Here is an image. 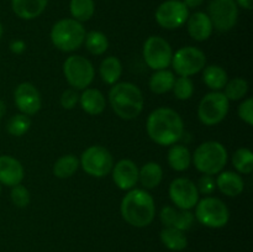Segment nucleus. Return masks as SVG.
Masks as SVG:
<instances>
[{"instance_id": "1", "label": "nucleus", "mask_w": 253, "mask_h": 252, "mask_svg": "<svg viewBox=\"0 0 253 252\" xmlns=\"http://www.w3.org/2000/svg\"><path fill=\"white\" fill-rule=\"evenodd\" d=\"M146 131L148 137L157 145L172 146L184 135V123L174 109L162 106L148 115Z\"/></svg>"}, {"instance_id": "2", "label": "nucleus", "mask_w": 253, "mask_h": 252, "mask_svg": "<svg viewBox=\"0 0 253 252\" xmlns=\"http://www.w3.org/2000/svg\"><path fill=\"white\" fill-rule=\"evenodd\" d=\"M123 219L135 227H146L153 221L156 215V204L152 195L146 189L128 190L120 205Z\"/></svg>"}, {"instance_id": "3", "label": "nucleus", "mask_w": 253, "mask_h": 252, "mask_svg": "<svg viewBox=\"0 0 253 252\" xmlns=\"http://www.w3.org/2000/svg\"><path fill=\"white\" fill-rule=\"evenodd\" d=\"M109 101L119 118L123 120H133L142 113L145 96L136 84L121 82L111 86Z\"/></svg>"}, {"instance_id": "4", "label": "nucleus", "mask_w": 253, "mask_h": 252, "mask_svg": "<svg viewBox=\"0 0 253 252\" xmlns=\"http://www.w3.org/2000/svg\"><path fill=\"white\" fill-rule=\"evenodd\" d=\"M227 150L221 142L217 141H207L198 146L192 155V163L203 174L216 175L227 162Z\"/></svg>"}, {"instance_id": "5", "label": "nucleus", "mask_w": 253, "mask_h": 252, "mask_svg": "<svg viewBox=\"0 0 253 252\" xmlns=\"http://www.w3.org/2000/svg\"><path fill=\"white\" fill-rule=\"evenodd\" d=\"M85 29L74 19H62L52 26L51 41L62 52H73L81 48L85 40Z\"/></svg>"}, {"instance_id": "6", "label": "nucleus", "mask_w": 253, "mask_h": 252, "mask_svg": "<svg viewBox=\"0 0 253 252\" xmlns=\"http://www.w3.org/2000/svg\"><path fill=\"white\" fill-rule=\"evenodd\" d=\"M194 217L204 226L220 229L229 222L230 211L221 199L208 195L197 203Z\"/></svg>"}, {"instance_id": "7", "label": "nucleus", "mask_w": 253, "mask_h": 252, "mask_svg": "<svg viewBox=\"0 0 253 252\" xmlns=\"http://www.w3.org/2000/svg\"><path fill=\"white\" fill-rule=\"evenodd\" d=\"M63 74L69 85L76 90H84L94 81L95 71L88 58L79 54H72L64 61Z\"/></svg>"}, {"instance_id": "8", "label": "nucleus", "mask_w": 253, "mask_h": 252, "mask_svg": "<svg viewBox=\"0 0 253 252\" xmlns=\"http://www.w3.org/2000/svg\"><path fill=\"white\" fill-rule=\"evenodd\" d=\"M79 165L86 174L95 178H103L113 169L114 158L108 148L100 145H94L82 153Z\"/></svg>"}, {"instance_id": "9", "label": "nucleus", "mask_w": 253, "mask_h": 252, "mask_svg": "<svg viewBox=\"0 0 253 252\" xmlns=\"http://www.w3.org/2000/svg\"><path fill=\"white\" fill-rule=\"evenodd\" d=\"M229 109L230 101L222 91H210L198 105V118L204 125L214 126L226 118Z\"/></svg>"}, {"instance_id": "10", "label": "nucleus", "mask_w": 253, "mask_h": 252, "mask_svg": "<svg viewBox=\"0 0 253 252\" xmlns=\"http://www.w3.org/2000/svg\"><path fill=\"white\" fill-rule=\"evenodd\" d=\"M170 66L179 77H192L199 73L207 66V56L198 47L185 46L173 53Z\"/></svg>"}, {"instance_id": "11", "label": "nucleus", "mask_w": 253, "mask_h": 252, "mask_svg": "<svg viewBox=\"0 0 253 252\" xmlns=\"http://www.w3.org/2000/svg\"><path fill=\"white\" fill-rule=\"evenodd\" d=\"M142 56L145 63L153 71L167 69L172 63L173 49L161 36H150L143 43Z\"/></svg>"}, {"instance_id": "12", "label": "nucleus", "mask_w": 253, "mask_h": 252, "mask_svg": "<svg viewBox=\"0 0 253 252\" xmlns=\"http://www.w3.org/2000/svg\"><path fill=\"white\" fill-rule=\"evenodd\" d=\"M208 16L214 29L220 32L232 30L239 19V5L235 0H211L208 6Z\"/></svg>"}, {"instance_id": "13", "label": "nucleus", "mask_w": 253, "mask_h": 252, "mask_svg": "<svg viewBox=\"0 0 253 252\" xmlns=\"http://www.w3.org/2000/svg\"><path fill=\"white\" fill-rule=\"evenodd\" d=\"M157 24L166 30H175L187 22L189 9L182 0H166L155 12Z\"/></svg>"}, {"instance_id": "14", "label": "nucleus", "mask_w": 253, "mask_h": 252, "mask_svg": "<svg viewBox=\"0 0 253 252\" xmlns=\"http://www.w3.org/2000/svg\"><path fill=\"white\" fill-rule=\"evenodd\" d=\"M170 200L175 208L182 210H192L199 202V192L197 184L188 178L179 177L172 180L168 189Z\"/></svg>"}, {"instance_id": "15", "label": "nucleus", "mask_w": 253, "mask_h": 252, "mask_svg": "<svg viewBox=\"0 0 253 252\" xmlns=\"http://www.w3.org/2000/svg\"><path fill=\"white\" fill-rule=\"evenodd\" d=\"M14 101L21 114L27 116L37 114L42 106L41 94L36 85L30 82H24L16 86L14 91Z\"/></svg>"}, {"instance_id": "16", "label": "nucleus", "mask_w": 253, "mask_h": 252, "mask_svg": "<svg viewBox=\"0 0 253 252\" xmlns=\"http://www.w3.org/2000/svg\"><path fill=\"white\" fill-rule=\"evenodd\" d=\"M113 180L119 189L131 190L138 183V167L133 161L121 160L111 169Z\"/></svg>"}, {"instance_id": "17", "label": "nucleus", "mask_w": 253, "mask_h": 252, "mask_svg": "<svg viewBox=\"0 0 253 252\" xmlns=\"http://www.w3.org/2000/svg\"><path fill=\"white\" fill-rule=\"evenodd\" d=\"M160 219L165 227H175L182 231H187L193 226L195 217L190 210H182L167 205L161 210Z\"/></svg>"}, {"instance_id": "18", "label": "nucleus", "mask_w": 253, "mask_h": 252, "mask_svg": "<svg viewBox=\"0 0 253 252\" xmlns=\"http://www.w3.org/2000/svg\"><path fill=\"white\" fill-rule=\"evenodd\" d=\"M25 170L21 162L12 156H0V184L14 187L24 179Z\"/></svg>"}, {"instance_id": "19", "label": "nucleus", "mask_w": 253, "mask_h": 252, "mask_svg": "<svg viewBox=\"0 0 253 252\" xmlns=\"http://www.w3.org/2000/svg\"><path fill=\"white\" fill-rule=\"evenodd\" d=\"M187 26L189 36L198 42L209 40L214 30L210 17L208 16L207 12L203 11H197L193 15H189L187 20Z\"/></svg>"}, {"instance_id": "20", "label": "nucleus", "mask_w": 253, "mask_h": 252, "mask_svg": "<svg viewBox=\"0 0 253 252\" xmlns=\"http://www.w3.org/2000/svg\"><path fill=\"white\" fill-rule=\"evenodd\" d=\"M215 182H216V188H219L220 192L226 197H239L245 189L244 178L241 177V174L232 170H221L217 174Z\"/></svg>"}, {"instance_id": "21", "label": "nucleus", "mask_w": 253, "mask_h": 252, "mask_svg": "<svg viewBox=\"0 0 253 252\" xmlns=\"http://www.w3.org/2000/svg\"><path fill=\"white\" fill-rule=\"evenodd\" d=\"M79 104L86 114L96 116L105 110L106 99L99 89L86 88L79 95Z\"/></svg>"}, {"instance_id": "22", "label": "nucleus", "mask_w": 253, "mask_h": 252, "mask_svg": "<svg viewBox=\"0 0 253 252\" xmlns=\"http://www.w3.org/2000/svg\"><path fill=\"white\" fill-rule=\"evenodd\" d=\"M48 0H11L12 11L22 20L39 17L47 7Z\"/></svg>"}, {"instance_id": "23", "label": "nucleus", "mask_w": 253, "mask_h": 252, "mask_svg": "<svg viewBox=\"0 0 253 252\" xmlns=\"http://www.w3.org/2000/svg\"><path fill=\"white\" fill-rule=\"evenodd\" d=\"M167 161L172 169L184 172L192 166V153L187 146L174 143L168 151Z\"/></svg>"}, {"instance_id": "24", "label": "nucleus", "mask_w": 253, "mask_h": 252, "mask_svg": "<svg viewBox=\"0 0 253 252\" xmlns=\"http://www.w3.org/2000/svg\"><path fill=\"white\" fill-rule=\"evenodd\" d=\"M163 179V169L157 162H147L138 169V182L143 189H155Z\"/></svg>"}, {"instance_id": "25", "label": "nucleus", "mask_w": 253, "mask_h": 252, "mask_svg": "<svg viewBox=\"0 0 253 252\" xmlns=\"http://www.w3.org/2000/svg\"><path fill=\"white\" fill-rule=\"evenodd\" d=\"M99 73H100L101 81L109 85H114L119 82V79L123 76V64L121 61L115 56L106 57L101 61L99 67Z\"/></svg>"}, {"instance_id": "26", "label": "nucleus", "mask_w": 253, "mask_h": 252, "mask_svg": "<svg viewBox=\"0 0 253 252\" xmlns=\"http://www.w3.org/2000/svg\"><path fill=\"white\" fill-rule=\"evenodd\" d=\"M229 81L226 71L217 64L205 66L203 69V82L212 91H220L224 89L225 84Z\"/></svg>"}, {"instance_id": "27", "label": "nucleus", "mask_w": 253, "mask_h": 252, "mask_svg": "<svg viewBox=\"0 0 253 252\" xmlns=\"http://www.w3.org/2000/svg\"><path fill=\"white\" fill-rule=\"evenodd\" d=\"M174 81L175 77L172 71L160 69V71H155V73L151 76L148 85H150V89L152 93L165 94L172 90Z\"/></svg>"}, {"instance_id": "28", "label": "nucleus", "mask_w": 253, "mask_h": 252, "mask_svg": "<svg viewBox=\"0 0 253 252\" xmlns=\"http://www.w3.org/2000/svg\"><path fill=\"white\" fill-rule=\"evenodd\" d=\"M160 237L162 244L170 251H183L188 246V239L184 231L175 227H163Z\"/></svg>"}, {"instance_id": "29", "label": "nucleus", "mask_w": 253, "mask_h": 252, "mask_svg": "<svg viewBox=\"0 0 253 252\" xmlns=\"http://www.w3.org/2000/svg\"><path fill=\"white\" fill-rule=\"evenodd\" d=\"M81 167L79 160L74 155H64L59 157L53 165V174L57 178H71Z\"/></svg>"}, {"instance_id": "30", "label": "nucleus", "mask_w": 253, "mask_h": 252, "mask_svg": "<svg viewBox=\"0 0 253 252\" xmlns=\"http://www.w3.org/2000/svg\"><path fill=\"white\" fill-rule=\"evenodd\" d=\"M69 11H71L72 19L79 22H85L93 17L95 12V4H94V0H71Z\"/></svg>"}, {"instance_id": "31", "label": "nucleus", "mask_w": 253, "mask_h": 252, "mask_svg": "<svg viewBox=\"0 0 253 252\" xmlns=\"http://www.w3.org/2000/svg\"><path fill=\"white\" fill-rule=\"evenodd\" d=\"M86 49L89 53L94 56H100L104 54L109 48V40L105 34L101 31H90L85 35L84 40Z\"/></svg>"}, {"instance_id": "32", "label": "nucleus", "mask_w": 253, "mask_h": 252, "mask_svg": "<svg viewBox=\"0 0 253 252\" xmlns=\"http://www.w3.org/2000/svg\"><path fill=\"white\" fill-rule=\"evenodd\" d=\"M232 165L239 174H251L253 172V153L250 148L241 147L235 151Z\"/></svg>"}, {"instance_id": "33", "label": "nucleus", "mask_w": 253, "mask_h": 252, "mask_svg": "<svg viewBox=\"0 0 253 252\" xmlns=\"http://www.w3.org/2000/svg\"><path fill=\"white\" fill-rule=\"evenodd\" d=\"M249 91V83L244 78H232L227 81V83L224 86V94L229 101H237L244 99Z\"/></svg>"}, {"instance_id": "34", "label": "nucleus", "mask_w": 253, "mask_h": 252, "mask_svg": "<svg viewBox=\"0 0 253 252\" xmlns=\"http://www.w3.org/2000/svg\"><path fill=\"white\" fill-rule=\"evenodd\" d=\"M30 127H31V120H30V116L25 115V114L12 115L6 124L7 132L16 137L24 136L30 130Z\"/></svg>"}, {"instance_id": "35", "label": "nucleus", "mask_w": 253, "mask_h": 252, "mask_svg": "<svg viewBox=\"0 0 253 252\" xmlns=\"http://www.w3.org/2000/svg\"><path fill=\"white\" fill-rule=\"evenodd\" d=\"M172 90L178 100H188L194 94V83L189 77H178L175 78Z\"/></svg>"}, {"instance_id": "36", "label": "nucleus", "mask_w": 253, "mask_h": 252, "mask_svg": "<svg viewBox=\"0 0 253 252\" xmlns=\"http://www.w3.org/2000/svg\"><path fill=\"white\" fill-rule=\"evenodd\" d=\"M10 198H11L12 204L17 208H26L30 204V200H31L29 189L25 185H22L21 183L11 187Z\"/></svg>"}, {"instance_id": "37", "label": "nucleus", "mask_w": 253, "mask_h": 252, "mask_svg": "<svg viewBox=\"0 0 253 252\" xmlns=\"http://www.w3.org/2000/svg\"><path fill=\"white\" fill-rule=\"evenodd\" d=\"M197 188L199 194L207 195V197L208 195H211L212 193L215 192V189H216V182H215V178L209 174H203L202 177L199 178V180H198Z\"/></svg>"}, {"instance_id": "38", "label": "nucleus", "mask_w": 253, "mask_h": 252, "mask_svg": "<svg viewBox=\"0 0 253 252\" xmlns=\"http://www.w3.org/2000/svg\"><path fill=\"white\" fill-rule=\"evenodd\" d=\"M239 116L247 125H253V99L247 98L240 104Z\"/></svg>"}, {"instance_id": "39", "label": "nucleus", "mask_w": 253, "mask_h": 252, "mask_svg": "<svg viewBox=\"0 0 253 252\" xmlns=\"http://www.w3.org/2000/svg\"><path fill=\"white\" fill-rule=\"evenodd\" d=\"M79 103V94L76 89H67L61 95V105L66 110H71Z\"/></svg>"}, {"instance_id": "40", "label": "nucleus", "mask_w": 253, "mask_h": 252, "mask_svg": "<svg viewBox=\"0 0 253 252\" xmlns=\"http://www.w3.org/2000/svg\"><path fill=\"white\" fill-rule=\"evenodd\" d=\"M25 49H26V43L21 40H14L10 43V51L15 54H21Z\"/></svg>"}, {"instance_id": "41", "label": "nucleus", "mask_w": 253, "mask_h": 252, "mask_svg": "<svg viewBox=\"0 0 253 252\" xmlns=\"http://www.w3.org/2000/svg\"><path fill=\"white\" fill-rule=\"evenodd\" d=\"M188 9H195L204 2V0H183Z\"/></svg>"}, {"instance_id": "42", "label": "nucleus", "mask_w": 253, "mask_h": 252, "mask_svg": "<svg viewBox=\"0 0 253 252\" xmlns=\"http://www.w3.org/2000/svg\"><path fill=\"white\" fill-rule=\"evenodd\" d=\"M235 1H236L237 5H240V6L246 10H251L253 6L252 0H235Z\"/></svg>"}, {"instance_id": "43", "label": "nucleus", "mask_w": 253, "mask_h": 252, "mask_svg": "<svg viewBox=\"0 0 253 252\" xmlns=\"http://www.w3.org/2000/svg\"><path fill=\"white\" fill-rule=\"evenodd\" d=\"M5 113H6V105H5L4 101L0 99V119L5 115Z\"/></svg>"}, {"instance_id": "44", "label": "nucleus", "mask_w": 253, "mask_h": 252, "mask_svg": "<svg viewBox=\"0 0 253 252\" xmlns=\"http://www.w3.org/2000/svg\"><path fill=\"white\" fill-rule=\"evenodd\" d=\"M2 34H4V29H2V25L0 24V39L2 37Z\"/></svg>"}, {"instance_id": "45", "label": "nucleus", "mask_w": 253, "mask_h": 252, "mask_svg": "<svg viewBox=\"0 0 253 252\" xmlns=\"http://www.w3.org/2000/svg\"><path fill=\"white\" fill-rule=\"evenodd\" d=\"M0 194H1V184H0Z\"/></svg>"}]
</instances>
